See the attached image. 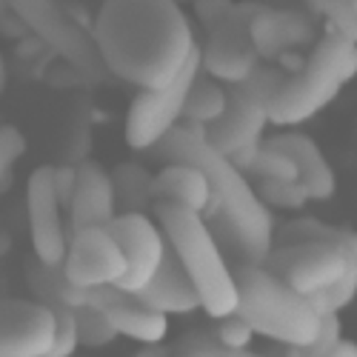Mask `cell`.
Segmentation results:
<instances>
[{"mask_svg": "<svg viewBox=\"0 0 357 357\" xmlns=\"http://www.w3.org/2000/svg\"><path fill=\"white\" fill-rule=\"evenodd\" d=\"M92 38L109 75L135 89L169 86L200 49L181 0H100Z\"/></svg>", "mask_w": 357, "mask_h": 357, "instance_id": "6da1fadb", "label": "cell"}, {"mask_svg": "<svg viewBox=\"0 0 357 357\" xmlns=\"http://www.w3.org/2000/svg\"><path fill=\"white\" fill-rule=\"evenodd\" d=\"M152 155L160 160H186L206 172L212 183L206 223L215 231L218 243L237 263H263L275 246V220L272 212L246 181V172L237 169L226 155L203 137L200 126H174Z\"/></svg>", "mask_w": 357, "mask_h": 357, "instance_id": "7a4b0ae2", "label": "cell"}, {"mask_svg": "<svg viewBox=\"0 0 357 357\" xmlns=\"http://www.w3.org/2000/svg\"><path fill=\"white\" fill-rule=\"evenodd\" d=\"M260 266L309 297L320 314H340L357 297V231L346 229L340 243H275Z\"/></svg>", "mask_w": 357, "mask_h": 357, "instance_id": "3957f363", "label": "cell"}, {"mask_svg": "<svg viewBox=\"0 0 357 357\" xmlns=\"http://www.w3.org/2000/svg\"><path fill=\"white\" fill-rule=\"evenodd\" d=\"M357 77V43L343 32L326 26V35L314 43L306 63L283 75L266 98L269 123L294 129L309 123L323 109H329L343 89Z\"/></svg>", "mask_w": 357, "mask_h": 357, "instance_id": "277c9868", "label": "cell"}, {"mask_svg": "<svg viewBox=\"0 0 357 357\" xmlns=\"http://www.w3.org/2000/svg\"><path fill=\"white\" fill-rule=\"evenodd\" d=\"M155 215L169 237L183 272L197 289L200 309L220 320L237 312V280L234 269L226 260L223 246L209 229L200 212H192L177 203H155Z\"/></svg>", "mask_w": 357, "mask_h": 357, "instance_id": "5b68a950", "label": "cell"}, {"mask_svg": "<svg viewBox=\"0 0 357 357\" xmlns=\"http://www.w3.org/2000/svg\"><path fill=\"white\" fill-rule=\"evenodd\" d=\"M237 312L255 335L280 346H306L320 329V312L309 297L294 291L260 263H237Z\"/></svg>", "mask_w": 357, "mask_h": 357, "instance_id": "8992f818", "label": "cell"}, {"mask_svg": "<svg viewBox=\"0 0 357 357\" xmlns=\"http://www.w3.org/2000/svg\"><path fill=\"white\" fill-rule=\"evenodd\" d=\"M260 3H234V0H195L197 20L206 29L200 46V69L229 83H243L260 69V54L249 38V20Z\"/></svg>", "mask_w": 357, "mask_h": 357, "instance_id": "52a82bcc", "label": "cell"}, {"mask_svg": "<svg viewBox=\"0 0 357 357\" xmlns=\"http://www.w3.org/2000/svg\"><path fill=\"white\" fill-rule=\"evenodd\" d=\"M283 75L275 69H257L243 83L226 86V112L218 121L200 126L203 137L209 140L220 155H226L237 169H246L255 149L263 143V132L269 126V109L266 98L278 86Z\"/></svg>", "mask_w": 357, "mask_h": 357, "instance_id": "ba28073f", "label": "cell"}, {"mask_svg": "<svg viewBox=\"0 0 357 357\" xmlns=\"http://www.w3.org/2000/svg\"><path fill=\"white\" fill-rule=\"evenodd\" d=\"M3 3L83 80L100 83L109 77V69L95 46V38L57 0H3Z\"/></svg>", "mask_w": 357, "mask_h": 357, "instance_id": "9c48e42d", "label": "cell"}, {"mask_svg": "<svg viewBox=\"0 0 357 357\" xmlns=\"http://www.w3.org/2000/svg\"><path fill=\"white\" fill-rule=\"evenodd\" d=\"M200 75V49L186 63V69L163 89H137V95L126 114V143L135 152L152 149L183 121L189 89Z\"/></svg>", "mask_w": 357, "mask_h": 357, "instance_id": "30bf717a", "label": "cell"}, {"mask_svg": "<svg viewBox=\"0 0 357 357\" xmlns=\"http://www.w3.org/2000/svg\"><path fill=\"white\" fill-rule=\"evenodd\" d=\"M63 275L75 286H117L126 275V255L109 226H86L72 231L63 260Z\"/></svg>", "mask_w": 357, "mask_h": 357, "instance_id": "8fae6325", "label": "cell"}, {"mask_svg": "<svg viewBox=\"0 0 357 357\" xmlns=\"http://www.w3.org/2000/svg\"><path fill=\"white\" fill-rule=\"evenodd\" d=\"M109 231L117 237L123 255H126V275L121 278L117 289L137 294L149 280L155 278L160 263L166 257L169 241L160 223H155L146 212H121L109 223Z\"/></svg>", "mask_w": 357, "mask_h": 357, "instance_id": "7c38bea8", "label": "cell"}, {"mask_svg": "<svg viewBox=\"0 0 357 357\" xmlns=\"http://www.w3.org/2000/svg\"><path fill=\"white\" fill-rule=\"evenodd\" d=\"M26 209H29V229H32V246L38 263L63 266L69 237L61 215L63 203L54 189V166H40L32 172L26 186Z\"/></svg>", "mask_w": 357, "mask_h": 357, "instance_id": "4fadbf2b", "label": "cell"}, {"mask_svg": "<svg viewBox=\"0 0 357 357\" xmlns=\"http://www.w3.org/2000/svg\"><path fill=\"white\" fill-rule=\"evenodd\" d=\"M57 320L43 301H0V357H49Z\"/></svg>", "mask_w": 357, "mask_h": 357, "instance_id": "5bb4252c", "label": "cell"}, {"mask_svg": "<svg viewBox=\"0 0 357 357\" xmlns=\"http://www.w3.org/2000/svg\"><path fill=\"white\" fill-rule=\"evenodd\" d=\"M95 303L106 312L117 335H123L129 340L149 346V343H163L169 335V314L146 306L135 294L117 289V286H100Z\"/></svg>", "mask_w": 357, "mask_h": 357, "instance_id": "9a60e30c", "label": "cell"}, {"mask_svg": "<svg viewBox=\"0 0 357 357\" xmlns=\"http://www.w3.org/2000/svg\"><path fill=\"white\" fill-rule=\"evenodd\" d=\"M117 215L114 181L98 163L77 166V181L69 203V226L72 231L86 226H106Z\"/></svg>", "mask_w": 357, "mask_h": 357, "instance_id": "2e32d148", "label": "cell"}, {"mask_svg": "<svg viewBox=\"0 0 357 357\" xmlns=\"http://www.w3.org/2000/svg\"><path fill=\"white\" fill-rule=\"evenodd\" d=\"M312 23L301 12L289 9H272V6H257V12L249 20V38L260 61H275L286 54L291 46H301L312 40Z\"/></svg>", "mask_w": 357, "mask_h": 357, "instance_id": "e0dca14e", "label": "cell"}, {"mask_svg": "<svg viewBox=\"0 0 357 357\" xmlns=\"http://www.w3.org/2000/svg\"><path fill=\"white\" fill-rule=\"evenodd\" d=\"M135 297L143 301L146 306L163 312V314H192V312L200 309L197 289L192 286L189 275L183 272V266H181V260H177L172 246L166 249V257L160 263V269L155 272V278L149 280V286H143Z\"/></svg>", "mask_w": 357, "mask_h": 357, "instance_id": "ac0fdd59", "label": "cell"}, {"mask_svg": "<svg viewBox=\"0 0 357 357\" xmlns=\"http://www.w3.org/2000/svg\"><path fill=\"white\" fill-rule=\"evenodd\" d=\"M266 143L283 149V152L297 163V169H301V183L306 186L309 200L323 203V200H332L335 197V192H337L335 169H332V163L326 160V155L320 152V146L309 135L280 132V135L269 137Z\"/></svg>", "mask_w": 357, "mask_h": 357, "instance_id": "d6986e66", "label": "cell"}, {"mask_svg": "<svg viewBox=\"0 0 357 357\" xmlns=\"http://www.w3.org/2000/svg\"><path fill=\"white\" fill-rule=\"evenodd\" d=\"M149 192H152V203H177L203 215L206 206H209L212 183L200 166L186 160H169L166 169L152 174Z\"/></svg>", "mask_w": 357, "mask_h": 357, "instance_id": "ffe728a7", "label": "cell"}, {"mask_svg": "<svg viewBox=\"0 0 357 357\" xmlns=\"http://www.w3.org/2000/svg\"><path fill=\"white\" fill-rule=\"evenodd\" d=\"M226 112V86H220V80L209 77L203 69L195 77L189 98H186V109H183V121L189 126H206L218 121Z\"/></svg>", "mask_w": 357, "mask_h": 357, "instance_id": "44dd1931", "label": "cell"}, {"mask_svg": "<svg viewBox=\"0 0 357 357\" xmlns=\"http://www.w3.org/2000/svg\"><path fill=\"white\" fill-rule=\"evenodd\" d=\"M114 197H117V206H121L123 212H143L146 203H152V192H149V186H152V174H146L140 166H121L114 174Z\"/></svg>", "mask_w": 357, "mask_h": 357, "instance_id": "7402d4cb", "label": "cell"}, {"mask_svg": "<svg viewBox=\"0 0 357 357\" xmlns=\"http://www.w3.org/2000/svg\"><path fill=\"white\" fill-rule=\"evenodd\" d=\"M243 172H249L252 177H260V181H301L297 163L283 152V149L266 143V140L255 149V155L249 158Z\"/></svg>", "mask_w": 357, "mask_h": 357, "instance_id": "603a6c76", "label": "cell"}, {"mask_svg": "<svg viewBox=\"0 0 357 357\" xmlns=\"http://www.w3.org/2000/svg\"><path fill=\"white\" fill-rule=\"evenodd\" d=\"M75 317H77V340H80V346L100 349V346H109L117 337V329L112 326V320L106 317V312L98 303L75 309Z\"/></svg>", "mask_w": 357, "mask_h": 357, "instance_id": "cb8c5ba5", "label": "cell"}, {"mask_svg": "<svg viewBox=\"0 0 357 357\" xmlns=\"http://www.w3.org/2000/svg\"><path fill=\"white\" fill-rule=\"evenodd\" d=\"M257 195L269 209L275 206V209H294L297 212V209H303L306 203H312L309 192L301 181H263Z\"/></svg>", "mask_w": 357, "mask_h": 357, "instance_id": "d4e9b609", "label": "cell"}, {"mask_svg": "<svg viewBox=\"0 0 357 357\" xmlns=\"http://www.w3.org/2000/svg\"><path fill=\"white\" fill-rule=\"evenodd\" d=\"M332 29L357 43V0H306Z\"/></svg>", "mask_w": 357, "mask_h": 357, "instance_id": "484cf974", "label": "cell"}, {"mask_svg": "<svg viewBox=\"0 0 357 357\" xmlns=\"http://www.w3.org/2000/svg\"><path fill=\"white\" fill-rule=\"evenodd\" d=\"M26 155V137L15 126H0V197L15 183V163Z\"/></svg>", "mask_w": 357, "mask_h": 357, "instance_id": "4316f807", "label": "cell"}, {"mask_svg": "<svg viewBox=\"0 0 357 357\" xmlns=\"http://www.w3.org/2000/svg\"><path fill=\"white\" fill-rule=\"evenodd\" d=\"M46 303V301H43ZM57 320V329H54V343H52V354L49 357H69L77 351L80 340H77V317L72 306L63 303H49Z\"/></svg>", "mask_w": 357, "mask_h": 357, "instance_id": "83f0119b", "label": "cell"}, {"mask_svg": "<svg viewBox=\"0 0 357 357\" xmlns=\"http://www.w3.org/2000/svg\"><path fill=\"white\" fill-rule=\"evenodd\" d=\"M340 337H343L340 314H323L314 340L306 343V346H289L286 354H291V357H326V354H329V349H332Z\"/></svg>", "mask_w": 357, "mask_h": 357, "instance_id": "f1b7e54d", "label": "cell"}, {"mask_svg": "<svg viewBox=\"0 0 357 357\" xmlns=\"http://www.w3.org/2000/svg\"><path fill=\"white\" fill-rule=\"evenodd\" d=\"M215 335H218V340H220L226 349H231L237 357H241V354H249L246 349L252 346V337H255L252 326H249L241 314H226V317H220Z\"/></svg>", "mask_w": 357, "mask_h": 357, "instance_id": "f546056e", "label": "cell"}, {"mask_svg": "<svg viewBox=\"0 0 357 357\" xmlns=\"http://www.w3.org/2000/svg\"><path fill=\"white\" fill-rule=\"evenodd\" d=\"M177 349H181V354H189V357H237L231 349H226V346L218 340L215 332H212V335L195 332V335L183 337Z\"/></svg>", "mask_w": 357, "mask_h": 357, "instance_id": "4dcf8cb0", "label": "cell"}, {"mask_svg": "<svg viewBox=\"0 0 357 357\" xmlns=\"http://www.w3.org/2000/svg\"><path fill=\"white\" fill-rule=\"evenodd\" d=\"M75 181H77L75 166H54V189H57V197H61V203H63V209H69V203H72Z\"/></svg>", "mask_w": 357, "mask_h": 357, "instance_id": "1f68e13d", "label": "cell"}, {"mask_svg": "<svg viewBox=\"0 0 357 357\" xmlns=\"http://www.w3.org/2000/svg\"><path fill=\"white\" fill-rule=\"evenodd\" d=\"M326 357H357V343H354V340L340 337V340L329 349V354H326Z\"/></svg>", "mask_w": 357, "mask_h": 357, "instance_id": "d6a6232c", "label": "cell"}, {"mask_svg": "<svg viewBox=\"0 0 357 357\" xmlns=\"http://www.w3.org/2000/svg\"><path fill=\"white\" fill-rule=\"evenodd\" d=\"M12 252V237L6 231H0V257H6Z\"/></svg>", "mask_w": 357, "mask_h": 357, "instance_id": "836d02e7", "label": "cell"}, {"mask_svg": "<svg viewBox=\"0 0 357 357\" xmlns=\"http://www.w3.org/2000/svg\"><path fill=\"white\" fill-rule=\"evenodd\" d=\"M3 89H6V63H3V54H0V98H3Z\"/></svg>", "mask_w": 357, "mask_h": 357, "instance_id": "e575fe53", "label": "cell"}]
</instances>
